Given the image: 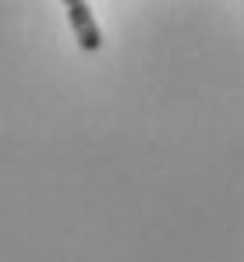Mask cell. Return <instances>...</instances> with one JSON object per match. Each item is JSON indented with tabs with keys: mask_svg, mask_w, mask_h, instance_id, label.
I'll return each instance as SVG.
<instances>
[{
	"mask_svg": "<svg viewBox=\"0 0 244 262\" xmlns=\"http://www.w3.org/2000/svg\"><path fill=\"white\" fill-rule=\"evenodd\" d=\"M68 21H71V29H75V39H78L81 50L96 53V50L103 46V32H99L96 14H92V7H88L85 0H71V4H68Z\"/></svg>",
	"mask_w": 244,
	"mask_h": 262,
	"instance_id": "cell-1",
	"label": "cell"
}]
</instances>
